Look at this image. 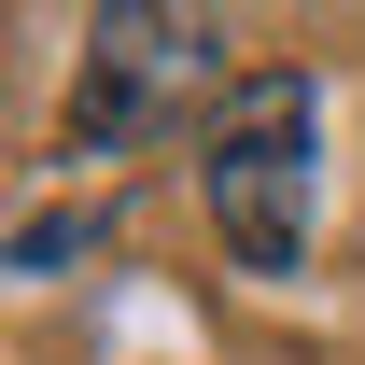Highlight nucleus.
Here are the masks:
<instances>
[{"label": "nucleus", "mask_w": 365, "mask_h": 365, "mask_svg": "<svg viewBox=\"0 0 365 365\" xmlns=\"http://www.w3.org/2000/svg\"><path fill=\"white\" fill-rule=\"evenodd\" d=\"M309 155H323V98H309V71H239V98L197 127L211 239H225L253 281H295V267H309Z\"/></svg>", "instance_id": "nucleus-1"}, {"label": "nucleus", "mask_w": 365, "mask_h": 365, "mask_svg": "<svg viewBox=\"0 0 365 365\" xmlns=\"http://www.w3.org/2000/svg\"><path fill=\"white\" fill-rule=\"evenodd\" d=\"M225 113V14H197V0H113L85 14V85H71V155H140V140H169V113Z\"/></svg>", "instance_id": "nucleus-2"}]
</instances>
